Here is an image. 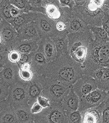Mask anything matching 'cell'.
<instances>
[{
  "label": "cell",
  "mask_w": 109,
  "mask_h": 123,
  "mask_svg": "<svg viewBox=\"0 0 109 123\" xmlns=\"http://www.w3.org/2000/svg\"><path fill=\"white\" fill-rule=\"evenodd\" d=\"M83 74L82 65L67 54L48 63L44 76L59 78L73 85Z\"/></svg>",
  "instance_id": "obj_1"
},
{
  "label": "cell",
  "mask_w": 109,
  "mask_h": 123,
  "mask_svg": "<svg viewBox=\"0 0 109 123\" xmlns=\"http://www.w3.org/2000/svg\"><path fill=\"white\" fill-rule=\"evenodd\" d=\"M109 66V41L94 40L88 48V53L82 64L83 74L91 75L101 67Z\"/></svg>",
  "instance_id": "obj_2"
},
{
  "label": "cell",
  "mask_w": 109,
  "mask_h": 123,
  "mask_svg": "<svg viewBox=\"0 0 109 123\" xmlns=\"http://www.w3.org/2000/svg\"><path fill=\"white\" fill-rule=\"evenodd\" d=\"M109 6V0H87L83 5H75L73 10L89 25L101 26Z\"/></svg>",
  "instance_id": "obj_3"
},
{
  "label": "cell",
  "mask_w": 109,
  "mask_h": 123,
  "mask_svg": "<svg viewBox=\"0 0 109 123\" xmlns=\"http://www.w3.org/2000/svg\"><path fill=\"white\" fill-rule=\"evenodd\" d=\"M67 37L69 55L82 65L87 57L89 46L94 39L93 32L90 30L82 32L70 33L67 35Z\"/></svg>",
  "instance_id": "obj_4"
},
{
  "label": "cell",
  "mask_w": 109,
  "mask_h": 123,
  "mask_svg": "<svg viewBox=\"0 0 109 123\" xmlns=\"http://www.w3.org/2000/svg\"><path fill=\"white\" fill-rule=\"evenodd\" d=\"M42 95L51 103H61L72 88V85L59 78L44 76Z\"/></svg>",
  "instance_id": "obj_5"
},
{
  "label": "cell",
  "mask_w": 109,
  "mask_h": 123,
  "mask_svg": "<svg viewBox=\"0 0 109 123\" xmlns=\"http://www.w3.org/2000/svg\"><path fill=\"white\" fill-rule=\"evenodd\" d=\"M33 119L37 123H69L66 111L58 103H51L41 112L33 115Z\"/></svg>",
  "instance_id": "obj_6"
},
{
  "label": "cell",
  "mask_w": 109,
  "mask_h": 123,
  "mask_svg": "<svg viewBox=\"0 0 109 123\" xmlns=\"http://www.w3.org/2000/svg\"><path fill=\"white\" fill-rule=\"evenodd\" d=\"M7 102L10 106L13 108L28 105V83L19 79L17 83L12 85L7 98Z\"/></svg>",
  "instance_id": "obj_7"
},
{
  "label": "cell",
  "mask_w": 109,
  "mask_h": 123,
  "mask_svg": "<svg viewBox=\"0 0 109 123\" xmlns=\"http://www.w3.org/2000/svg\"><path fill=\"white\" fill-rule=\"evenodd\" d=\"M35 22L38 28L40 39L53 38L60 34L57 29V22L51 19L43 13L38 12V16Z\"/></svg>",
  "instance_id": "obj_8"
},
{
  "label": "cell",
  "mask_w": 109,
  "mask_h": 123,
  "mask_svg": "<svg viewBox=\"0 0 109 123\" xmlns=\"http://www.w3.org/2000/svg\"><path fill=\"white\" fill-rule=\"evenodd\" d=\"M109 92L97 88L91 92L86 96L80 99L78 110L81 113L88 109L99 106L107 98Z\"/></svg>",
  "instance_id": "obj_9"
},
{
  "label": "cell",
  "mask_w": 109,
  "mask_h": 123,
  "mask_svg": "<svg viewBox=\"0 0 109 123\" xmlns=\"http://www.w3.org/2000/svg\"><path fill=\"white\" fill-rule=\"evenodd\" d=\"M98 88L97 83L91 75L83 74L73 85L72 89L78 96L80 99H82Z\"/></svg>",
  "instance_id": "obj_10"
},
{
  "label": "cell",
  "mask_w": 109,
  "mask_h": 123,
  "mask_svg": "<svg viewBox=\"0 0 109 123\" xmlns=\"http://www.w3.org/2000/svg\"><path fill=\"white\" fill-rule=\"evenodd\" d=\"M47 16L55 22L63 21L65 23L73 12V9L68 6H62L61 5H47L44 6Z\"/></svg>",
  "instance_id": "obj_11"
},
{
  "label": "cell",
  "mask_w": 109,
  "mask_h": 123,
  "mask_svg": "<svg viewBox=\"0 0 109 123\" xmlns=\"http://www.w3.org/2000/svg\"><path fill=\"white\" fill-rule=\"evenodd\" d=\"M19 71V66L18 64L11 63L8 61L1 68L0 81L1 83L12 86L20 79Z\"/></svg>",
  "instance_id": "obj_12"
},
{
  "label": "cell",
  "mask_w": 109,
  "mask_h": 123,
  "mask_svg": "<svg viewBox=\"0 0 109 123\" xmlns=\"http://www.w3.org/2000/svg\"><path fill=\"white\" fill-rule=\"evenodd\" d=\"M0 34L6 49L12 50L15 43L18 41V33L14 26L7 21L3 19L0 23Z\"/></svg>",
  "instance_id": "obj_13"
},
{
  "label": "cell",
  "mask_w": 109,
  "mask_h": 123,
  "mask_svg": "<svg viewBox=\"0 0 109 123\" xmlns=\"http://www.w3.org/2000/svg\"><path fill=\"white\" fill-rule=\"evenodd\" d=\"M43 75L35 74L33 79L28 83V105H31L37 101L38 96L43 93Z\"/></svg>",
  "instance_id": "obj_14"
},
{
  "label": "cell",
  "mask_w": 109,
  "mask_h": 123,
  "mask_svg": "<svg viewBox=\"0 0 109 123\" xmlns=\"http://www.w3.org/2000/svg\"><path fill=\"white\" fill-rule=\"evenodd\" d=\"M31 54L32 55L30 63L32 70L35 74L44 76L47 65L48 63L46 57L38 48L37 50L31 53Z\"/></svg>",
  "instance_id": "obj_15"
},
{
  "label": "cell",
  "mask_w": 109,
  "mask_h": 123,
  "mask_svg": "<svg viewBox=\"0 0 109 123\" xmlns=\"http://www.w3.org/2000/svg\"><path fill=\"white\" fill-rule=\"evenodd\" d=\"M67 31L68 34L75 32H82L90 30L89 25L77 15L73 10L72 14L66 23Z\"/></svg>",
  "instance_id": "obj_16"
},
{
  "label": "cell",
  "mask_w": 109,
  "mask_h": 123,
  "mask_svg": "<svg viewBox=\"0 0 109 123\" xmlns=\"http://www.w3.org/2000/svg\"><path fill=\"white\" fill-rule=\"evenodd\" d=\"M38 49L44 54L48 63H50L58 58L57 50L51 38L40 39L38 41Z\"/></svg>",
  "instance_id": "obj_17"
},
{
  "label": "cell",
  "mask_w": 109,
  "mask_h": 123,
  "mask_svg": "<svg viewBox=\"0 0 109 123\" xmlns=\"http://www.w3.org/2000/svg\"><path fill=\"white\" fill-rule=\"evenodd\" d=\"M18 40H40L38 28L35 21L25 25L17 30Z\"/></svg>",
  "instance_id": "obj_18"
},
{
  "label": "cell",
  "mask_w": 109,
  "mask_h": 123,
  "mask_svg": "<svg viewBox=\"0 0 109 123\" xmlns=\"http://www.w3.org/2000/svg\"><path fill=\"white\" fill-rule=\"evenodd\" d=\"M91 76L97 83L98 88L102 90L109 92V67L98 68L92 74Z\"/></svg>",
  "instance_id": "obj_19"
},
{
  "label": "cell",
  "mask_w": 109,
  "mask_h": 123,
  "mask_svg": "<svg viewBox=\"0 0 109 123\" xmlns=\"http://www.w3.org/2000/svg\"><path fill=\"white\" fill-rule=\"evenodd\" d=\"M82 123H102V103L99 106L92 108L82 112Z\"/></svg>",
  "instance_id": "obj_20"
},
{
  "label": "cell",
  "mask_w": 109,
  "mask_h": 123,
  "mask_svg": "<svg viewBox=\"0 0 109 123\" xmlns=\"http://www.w3.org/2000/svg\"><path fill=\"white\" fill-rule=\"evenodd\" d=\"M37 16H38V12H25L21 14L19 16L14 18L10 23L17 31L19 28L25 25L32 21H35L37 18Z\"/></svg>",
  "instance_id": "obj_21"
},
{
  "label": "cell",
  "mask_w": 109,
  "mask_h": 123,
  "mask_svg": "<svg viewBox=\"0 0 109 123\" xmlns=\"http://www.w3.org/2000/svg\"><path fill=\"white\" fill-rule=\"evenodd\" d=\"M61 105L66 111H76L78 110L80 98L72 88L68 94L64 98Z\"/></svg>",
  "instance_id": "obj_22"
},
{
  "label": "cell",
  "mask_w": 109,
  "mask_h": 123,
  "mask_svg": "<svg viewBox=\"0 0 109 123\" xmlns=\"http://www.w3.org/2000/svg\"><path fill=\"white\" fill-rule=\"evenodd\" d=\"M38 41L18 40L12 47V50H17L21 54H30L37 50Z\"/></svg>",
  "instance_id": "obj_23"
},
{
  "label": "cell",
  "mask_w": 109,
  "mask_h": 123,
  "mask_svg": "<svg viewBox=\"0 0 109 123\" xmlns=\"http://www.w3.org/2000/svg\"><path fill=\"white\" fill-rule=\"evenodd\" d=\"M67 35H68L67 32L60 33L57 36L51 38L57 50L58 57L61 55L69 54Z\"/></svg>",
  "instance_id": "obj_24"
},
{
  "label": "cell",
  "mask_w": 109,
  "mask_h": 123,
  "mask_svg": "<svg viewBox=\"0 0 109 123\" xmlns=\"http://www.w3.org/2000/svg\"><path fill=\"white\" fill-rule=\"evenodd\" d=\"M20 123H28L34 120L33 115L30 110V105H26L14 108Z\"/></svg>",
  "instance_id": "obj_25"
},
{
  "label": "cell",
  "mask_w": 109,
  "mask_h": 123,
  "mask_svg": "<svg viewBox=\"0 0 109 123\" xmlns=\"http://www.w3.org/2000/svg\"><path fill=\"white\" fill-rule=\"evenodd\" d=\"M0 123H20L14 108L9 106L0 113Z\"/></svg>",
  "instance_id": "obj_26"
},
{
  "label": "cell",
  "mask_w": 109,
  "mask_h": 123,
  "mask_svg": "<svg viewBox=\"0 0 109 123\" xmlns=\"http://www.w3.org/2000/svg\"><path fill=\"white\" fill-rule=\"evenodd\" d=\"M19 76L21 81L28 83L33 79L35 74L32 70V67L30 62L25 63L19 66Z\"/></svg>",
  "instance_id": "obj_27"
},
{
  "label": "cell",
  "mask_w": 109,
  "mask_h": 123,
  "mask_svg": "<svg viewBox=\"0 0 109 123\" xmlns=\"http://www.w3.org/2000/svg\"><path fill=\"white\" fill-rule=\"evenodd\" d=\"M89 28L94 36V40L98 41H109V37L103 28L101 26H91Z\"/></svg>",
  "instance_id": "obj_28"
},
{
  "label": "cell",
  "mask_w": 109,
  "mask_h": 123,
  "mask_svg": "<svg viewBox=\"0 0 109 123\" xmlns=\"http://www.w3.org/2000/svg\"><path fill=\"white\" fill-rule=\"evenodd\" d=\"M11 5L16 6L23 12H33V8L28 0H9Z\"/></svg>",
  "instance_id": "obj_29"
},
{
  "label": "cell",
  "mask_w": 109,
  "mask_h": 123,
  "mask_svg": "<svg viewBox=\"0 0 109 123\" xmlns=\"http://www.w3.org/2000/svg\"><path fill=\"white\" fill-rule=\"evenodd\" d=\"M67 117L69 123H82V115L79 110L73 111H66Z\"/></svg>",
  "instance_id": "obj_30"
},
{
  "label": "cell",
  "mask_w": 109,
  "mask_h": 123,
  "mask_svg": "<svg viewBox=\"0 0 109 123\" xmlns=\"http://www.w3.org/2000/svg\"><path fill=\"white\" fill-rule=\"evenodd\" d=\"M109 123V92L107 98L102 103V123Z\"/></svg>",
  "instance_id": "obj_31"
},
{
  "label": "cell",
  "mask_w": 109,
  "mask_h": 123,
  "mask_svg": "<svg viewBox=\"0 0 109 123\" xmlns=\"http://www.w3.org/2000/svg\"><path fill=\"white\" fill-rule=\"evenodd\" d=\"M11 86L0 82V102L6 101L10 92Z\"/></svg>",
  "instance_id": "obj_32"
},
{
  "label": "cell",
  "mask_w": 109,
  "mask_h": 123,
  "mask_svg": "<svg viewBox=\"0 0 109 123\" xmlns=\"http://www.w3.org/2000/svg\"><path fill=\"white\" fill-rule=\"evenodd\" d=\"M21 53L17 50H11L8 52V61L13 63H16L18 64L19 61L20 60Z\"/></svg>",
  "instance_id": "obj_33"
},
{
  "label": "cell",
  "mask_w": 109,
  "mask_h": 123,
  "mask_svg": "<svg viewBox=\"0 0 109 123\" xmlns=\"http://www.w3.org/2000/svg\"><path fill=\"white\" fill-rule=\"evenodd\" d=\"M37 101L40 104V106L43 107L44 109L49 106L51 105V102L47 97L43 95H40V96H38L37 99Z\"/></svg>",
  "instance_id": "obj_34"
},
{
  "label": "cell",
  "mask_w": 109,
  "mask_h": 123,
  "mask_svg": "<svg viewBox=\"0 0 109 123\" xmlns=\"http://www.w3.org/2000/svg\"><path fill=\"white\" fill-rule=\"evenodd\" d=\"M102 27L103 29L106 31L107 34L109 37V10H107L105 12V16L103 17V20H102Z\"/></svg>",
  "instance_id": "obj_35"
},
{
  "label": "cell",
  "mask_w": 109,
  "mask_h": 123,
  "mask_svg": "<svg viewBox=\"0 0 109 123\" xmlns=\"http://www.w3.org/2000/svg\"><path fill=\"white\" fill-rule=\"evenodd\" d=\"M43 109L44 108L40 106V104L37 101L30 106L31 112H32L33 115H35V114L39 113L43 111Z\"/></svg>",
  "instance_id": "obj_36"
},
{
  "label": "cell",
  "mask_w": 109,
  "mask_h": 123,
  "mask_svg": "<svg viewBox=\"0 0 109 123\" xmlns=\"http://www.w3.org/2000/svg\"><path fill=\"white\" fill-rule=\"evenodd\" d=\"M8 52L7 51H0V68H1L8 61Z\"/></svg>",
  "instance_id": "obj_37"
},
{
  "label": "cell",
  "mask_w": 109,
  "mask_h": 123,
  "mask_svg": "<svg viewBox=\"0 0 109 123\" xmlns=\"http://www.w3.org/2000/svg\"><path fill=\"white\" fill-rule=\"evenodd\" d=\"M31 55H32L31 53H30V54H21V53L20 60L18 63L19 66H20L23 63L30 62L31 59Z\"/></svg>",
  "instance_id": "obj_38"
},
{
  "label": "cell",
  "mask_w": 109,
  "mask_h": 123,
  "mask_svg": "<svg viewBox=\"0 0 109 123\" xmlns=\"http://www.w3.org/2000/svg\"><path fill=\"white\" fill-rule=\"evenodd\" d=\"M56 26H57V30L60 33H65L67 32V25L66 23L63 21H59L56 23Z\"/></svg>",
  "instance_id": "obj_39"
},
{
  "label": "cell",
  "mask_w": 109,
  "mask_h": 123,
  "mask_svg": "<svg viewBox=\"0 0 109 123\" xmlns=\"http://www.w3.org/2000/svg\"><path fill=\"white\" fill-rule=\"evenodd\" d=\"M59 1L62 6H68L72 9L75 5L74 0H59Z\"/></svg>",
  "instance_id": "obj_40"
},
{
  "label": "cell",
  "mask_w": 109,
  "mask_h": 123,
  "mask_svg": "<svg viewBox=\"0 0 109 123\" xmlns=\"http://www.w3.org/2000/svg\"><path fill=\"white\" fill-rule=\"evenodd\" d=\"M61 5L59 0H43V3H42V6L44 7L46 6L47 5Z\"/></svg>",
  "instance_id": "obj_41"
},
{
  "label": "cell",
  "mask_w": 109,
  "mask_h": 123,
  "mask_svg": "<svg viewBox=\"0 0 109 123\" xmlns=\"http://www.w3.org/2000/svg\"><path fill=\"white\" fill-rule=\"evenodd\" d=\"M37 123L36 121H35L34 120H33V121H31V122H30V123Z\"/></svg>",
  "instance_id": "obj_42"
},
{
  "label": "cell",
  "mask_w": 109,
  "mask_h": 123,
  "mask_svg": "<svg viewBox=\"0 0 109 123\" xmlns=\"http://www.w3.org/2000/svg\"><path fill=\"white\" fill-rule=\"evenodd\" d=\"M1 20H2V18H1V16H0V23H1Z\"/></svg>",
  "instance_id": "obj_43"
},
{
  "label": "cell",
  "mask_w": 109,
  "mask_h": 123,
  "mask_svg": "<svg viewBox=\"0 0 109 123\" xmlns=\"http://www.w3.org/2000/svg\"><path fill=\"white\" fill-rule=\"evenodd\" d=\"M1 1H2V0H0V3L1 2Z\"/></svg>",
  "instance_id": "obj_44"
},
{
  "label": "cell",
  "mask_w": 109,
  "mask_h": 123,
  "mask_svg": "<svg viewBox=\"0 0 109 123\" xmlns=\"http://www.w3.org/2000/svg\"></svg>",
  "instance_id": "obj_45"
},
{
  "label": "cell",
  "mask_w": 109,
  "mask_h": 123,
  "mask_svg": "<svg viewBox=\"0 0 109 123\" xmlns=\"http://www.w3.org/2000/svg\"><path fill=\"white\" fill-rule=\"evenodd\" d=\"M108 67H109V66H108Z\"/></svg>",
  "instance_id": "obj_46"
}]
</instances>
